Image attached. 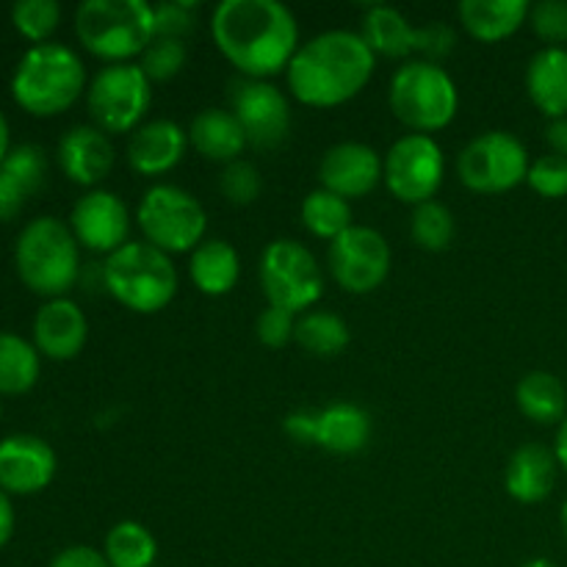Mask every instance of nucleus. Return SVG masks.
<instances>
[{"mask_svg": "<svg viewBox=\"0 0 567 567\" xmlns=\"http://www.w3.org/2000/svg\"><path fill=\"white\" fill-rule=\"evenodd\" d=\"M210 37L241 78L269 81L288 70L299 50V22L277 0H221L210 14Z\"/></svg>", "mask_w": 567, "mask_h": 567, "instance_id": "obj_1", "label": "nucleus"}, {"mask_svg": "<svg viewBox=\"0 0 567 567\" xmlns=\"http://www.w3.org/2000/svg\"><path fill=\"white\" fill-rule=\"evenodd\" d=\"M374 66L377 55L363 37L336 28L299 44L286 78L299 103L310 109H336L369 86Z\"/></svg>", "mask_w": 567, "mask_h": 567, "instance_id": "obj_2", "label": "nucleus"}, {"mask_svg": "<svg viewBox=\"0 0 567 567\" xmlns=\"http://www.w3.org/2000/svg\"><path fill=\"white\" fill-rule=\"evenodd\" d=\"M86 89V66L81 55L61 42L28 48L11 75V97L33 116L64 114Z\"/></svg>", "mask_w": 567, "mask_h": 567, "instance_id": "obj_3", "label": "nucleus"}, {"mask_svg": "<svg viewBox=\"0 0 567 567\" xmlns=\"http://www.w3.org/2000/svg\"><path fill=\"white\" fill-rule=\"evenodd\" d=\"M14 266L28 291L44 299H61L81 275V244L66 221L37 216L17 236Z\"/></svg>", "mask_w": 567, "mask_h": 567, "instance_id": "obj_4", "label": "nucleus"}, {"mask_svg": "<svg viewBox=\"0 0 567 567\" xmlns=\"http://www.w3.org/2000/svg\"><path fill=\"white\" fill-rule=\"evenodd\" d=\"M75 37L109 64H131L155 42V11L147 0H83L75 9Z\"/></svg>", "mask_w": 567, "mask_h": 567, "instance_id": "obj_5", "label": "nucleus"}, {"mask_svg": "<svg viewBox=\"0 0 567 567\" xmlns=\"http://www.w3.org/2000/svg\"><path fill=\"white\" fill-rule=\"evenodd\" d=\"M105 291L133 313H158L177 297V269L172 255L147 241H127L103 264Z\"/></svg>", "mask_w": 567, "mask_h": 567, "instance_id": "obj_6", "label": "nucleus"}, {"mask_svg": "<svg viewBox=\"0 0 567 567\" xmlns=\"http://www.w3.org/2000/svg\"><path fill=\"white\" fill-rule=\"evenodd\" d=\"M391 111L413 133L443 131L454 122L460 109V92L454 78L432 61H404L391 78Z\"/></svg>", "mask_w": 567, "mask_h": 567, "instance_id": "obj_7", "label": "nucleus"}, {"mask_svg": "<svg viewBox=\"0 0 567 567\" xmlns=\"http://www.w3.org/2000/svg\"><path fill=\"white\" fill-rule=\"evenodd\" d=\"M136 225L144 241L166 255L194 252L205 241L208 216L192 192L172 183L147 188L136 208Z\"/></svg>", "mask_w": 567, "mask_h": 567, "instance_id": "obj_8", "label": "nucleus"}, {"mask_svg": "<svg viewBox=\"0 0 567 567\" xmlns=\"http://www.w3.org/2000/svg\"><path fill=\"white\" fill-rule=\"evenodd\" d=\"M260 288L271 308L302 316L324 293V271L302 241L277 238L260 255Z\"/></svg>", "mask_w": 567, "mask_h": 567, "instance_id": "obj_9", "label": "nucleus"}, {"mask_svg": "<svg viewBox=\"0 0 567 567\" xmlns=\"http://www.w3.org/2000/svg\"><path fill=\"white\" fill-rule=\"evenodd\" d=\"M153 103V81L138 64H105L86 89V109L103 133H133Z\"/></svg>", "mask_w": 567, "mask_h": 567, "instance_id": "obj_10", "label": "nucleus"}, {"mask_svg": "<svg viewBox=\"0 0 567 567\" xmlns=\"http://www.w3.org/2000/svg\"><path fill=\"white\" fill-rule=\"evenodd\" d=\"M529 153L524 142L507 131H487L471 138L457 155V175L476 194H504L529 175Z\"/></svg>", "mask_w": 567, "mask_h": 567, "instance_id": "obj_11", "label": "nucleus"}, {"mask_svg": "<svg viewBox=\"0 0 567 567\" xmlns=\"http://www.w3.org/2000/svg\"><path fill=\"white\" fill-rule=\"evenodd\" d=\"M443 177H446L443 147L424 133H408L396 138L382 158V183L393 197L413 208L435 199Z\"/></svg>", "mask_w": 567, "mask_h": 567, "instance_id": "obj_12", "label": "nucleus"}, {"mask_svg": "<svg viewBox=\"0 0 567 567\" xmlns=\"http://www.w3.org/2000/svg\"><path fill=\"white\" fill-rule=\"evenodd\" d=\"M327 266L343 291L363 297L377 291L391 275V247L374 227L354 225L330 244Z\"/></svg>", "mask_w": 567, "mask_h": 567, "instance_id": "obj_13", "label": "nucleus"}, {"mask_svg": "<svg viewBox=\"0 0 567 567\" xmlns=\"http://www.w3.org/2000/svg\"><path fill=\"white\" fill-rule=\"evenodd\" d=\"M230 111L244 127L247 144L275 150L291 131V103L271 81L238 78L230 86Z\"/></svg>", "mask_w": 567, "mask_h": 567, "instance_id": "obj_14", "label": "nucleus"}, {"mask_svg": "<svg viewBox=\"0 0 567 567\" xmlns=\"http://www.w3.org/2000/svg\"><path fill=\"white\" fill-rule=\"evenodd\" d=\"M70 230L81 247L109 258L131 241V210L120 194L92 188L72 205Z\"/></svg>", "mask_w": 567, "mask_h": 567, "instance_id": "obj_15", "label": "nucleus"}, {"mask_svg": "<svg viewBox=\"0 0 567 567\" xmlns=\"http://www.w3.org/2000/svg\"><path fill=\"white\" fill-rule=\"evenodd\" d=\"M59 457L44 437L9 435L0 441V487L9 496H33L55 480Z\"/></svg>", "mask_w": 567, "mask_h": 567, "instance_id": "obj_16", "label": "nucleus"}, {"mask_svg": "<svg viewBox=\"0 0 567 567\" xmlns=\"http://www.w3.org/2000/svg\"><path fill=\"white\" fill-rule=\"evenodd\" d=\"M321 188L343 199H360L382 183V158L363 142H341L319 164Z\"/></svg>", "mask_w": 567, "mask_h": 567, "instance_id": "obj_17", "label": "nucleus"}, {"mask_svg": "<svg viewBox=\"0 0 567 567\" xmlns=\"http://www.w3.org/2000/svg\"><path fill=\"white\" fill-rule=\"evenodd\" d=\"M89 341V319L70 297L48 299L33 316V347L50 360H75Z\"/></svg>", "mask_w": 567, "mask_h": 567, "instance_id": "obj_18", "label": "nucleus"}, {"mask_svg": "<svg viewBox=\"0 0 567 567\" xmlns=\"http://www.w3.org/2000/svg\"><path fill=\"white\" fill-rule=\"evenodd\" d=\"M61 172L78 186H97L114 169V144L109 133L94 125H75L61 136L59 150H55Z\"/></svg>", "mask_w": 567, "mask_h": 567, "instance_id": "obj_19", "label": "nucleus"}, {"mask_svg": "<svg viewBox=\"0 0 567 567\" xmlns=\"http://www.w3.org/2000/svg\"><path fill=\"white\" fill-rule=\"evenodd\" d=\"M188 150V131L172 120H150L131 133L125 155L133 172L161 177L175 169Z\"/></svg>", "mask_w": 567, "mask_h": 567, "instance_id": "obj_20", "label": "nucleus"}, {"mask_svg": "<svg viewBox=\"0 0 567 567\" xmlns=\"http://www.w3.org/2000/svg\"><path fill=\"white\" fill-rule=\"evenodd\" d=\"M48 155L39 144H17L0 164V221L20 216L25 199L44 186Z\"/></svg>", "mask_w": 567, "mask_h": 567, "instance_id": "obj_21", "label": "nucleus"}, {"mask_svg": "<svg viewBox=\"0 0 567 567\" xmlns=\"http://www.w3.org/2000/svg\"><path fill=\"white\" fill-rule=\"evenodd\" d=\"M557 457L551 449L540 443H526L509 457L507 471H504V487L509 498L518 504H540L551 496L557 485Z\"/></svg>", "mask_w": 567, "mask_h": 567, "instance_id": "obj_22", "label": "nucleus"}, {"mask_svg": "<svg viewBox=\"0 0 567 567\" xmlns=\"http://www.w3.org/2000/svg\"><path fill=\"white\" fill-rule=\"evenodd\" d=\"M188 147L197 150L205 161L227 166L241 158L247 136L233 111L205 109L188 125Z\"/></svg>", "mask_w": 567, "mask_h": 567, "instance_id": "obj_23", "label": "nucleus"}, {"mask_svg": "<svg viewBox=\"0 0 567 567\" xmlns=\"http://www.w3.org/2000/svg\"><path fill=\"white\" fill-rule=\"evenodd\" d=\"M529 9L526 0H463L457 17L476 42L493 44L513 37L529 20Z\"/></svg>", "mask_w": 567, "mask_h": 567, "instance_id": "obj_24", "label": "nucleus"}, {"mask_svg": "<svg viewBox=\"0 0 567 567\" xmlns=\"http://www.w3.org/2000/svg\"><path fill=\"white\" fill-rule=\"evenodd\" d=\"M371 415L352 402H336L319 410V430H316V446L330 454H358L371 441Z\"/></svg>", "mask_w": 567, "mask_h": 567, "instance_id": "obj_25", "label": "nucleus"}, {"mask_svg": "<svg viewBox=\"0 0 567 567\" xmlns=\"http://www.w3.org/2000/svg\"><path fill=\"white\" fill-rule=\"evenodd\" d=\"M526 92L532 103L551 120L567 116V50L546 48L526 66Z\"/></svg>", "mask_w": 567, "mask_h": 567, "instance_id": "obj_26", "label": "nucleus"}, {"mask_svg": "<svg viewBox=\"0 0 567 567\" xmlns=\"http://www.w3.org/2000/svg\"><path fill=\"white\" fill-rule=\"evenodd\" d=\"M188 277L205 297H225L238 286L241 258L225 238H208L188 258Z\"/></svg>", "mask_w": 567, "mask_h": 567, "instance_id": "obj_27", "label": "nucleus"}, {"mask_svg": "<svg viewBox=\"0 0 567 567\" xmlns=\"http://www.w3.org/2000/svg\"><path fill=\"white\" fill-rule=\"evenodd\" d=\"M360 37L374 55L408 59L410 53H415V25L393 6H369Z\"/></svg>", "mask_w": 567, "mask_h": 567, "instance_id": "obj_28", "label": "nucleus"}, {"mask_svg": "<svg viewBox=\"0 0 567 567\" xmlns=\"http://www.w3.org/2000/svg\"><path fill=\"white\" fill-rule=\"evenodd\" d=\"M515 402L520 413L535 424L551 426L567 419V391L551 371H529L515 388Z\"/></svg>", "mask_w": 567, "mask_h": 567, "instance_id": "obj_29", "label": "nucleus"}, {"mask_svg": "<svg viewBox=\"0 0 567 567\" xmlns=\"http://www.w3.org/2000/svg\"><path fill=\"white\" fill-rule=\"evenodd\" d=\"M42 354L17 332H0V393L22 396L39 382Z\"/></svg>", "mask_w": 567, "mask_h": 567, "instance_id": "obj_30", "label": "nucleus"}, {"mask_svg": "<svg viewBox=\"0 0 567 567\" xmlns=\"http://www.w3.org/2000/svg\"><path fill=\"white\" fill-rule=\"evenodd\" d=\"M299 216H302V225L310 236L324 238V241L330 244L354 227V216H352V205H349V199L338 197V194L327 192V188H316V192H310L308 197L302 199Z\"/></svg>", "mask_w": 567, "mask_h": 567, "instance_id": "obj_31", "label": "nucleus"}, {"mask_svg": "<svg viewBox=\"0 0 567 567\" xmlns=\"http://www.w3.org/2000/svg\"><path fill=\"white\" fill-rule=\"evenodd\" d=\"M293 341L313 358H336L352 341L349 324L330 310H308L297 319V336Z\"/></svg>", "mask_w": 567, "mask_h": 567, "instance_id": "obj_32", "label": "nucleus"}, {"mask_svg": "<svg viewBox=\"0 0 567 567\" xmlns=\"http://www.w3.org/2000/svg\"><path fill=\"white\" fill-rule=\"evenodd\" d=\"M103 554L111 567H153L158 557V543L153 532L138 520H122L105 535Z\"/></svg>", "mask_w": 567, "mask_h": 567, "instance_id": "obj_33", "label": "nucleus"}, {"mask_svg": "<svg viewBox=\"0 0 567 567\" xmlns=\"http://www.w3.org/2000/svg\"><path fill=\"white\" fill-rule=\"evenodd\" d=\"M410 236L426 252H446L457 236V221L454 214L437 199L424 205H415L410 216Z\"/></svg>", "mask_w": 567, "mask_h": 567, "instance_id": "obj_34", "label": "nucleus"}, {"mask_svg": "<svg viewBox=\"0 0 567 567\" xmlns=\"http://www.w3.org/2000/svg\"><path fill=\"white\" fill-rule=\"evenodd\" d=\"M11 22H14L17 33L25 37L28 42L44 44L59 28L61 6L55 0H17L11 6Z\"/></svg>", "mask_w": 567, "mask_h": 567, "instance_id": "obj_35", "label": "nucleus"}, {"mask_svg": "<svg viewBox=\"0 0 567 567\" xmlns=\"http://www.w3.org/2000/svg\"><path fill=\"white\" fill-rule=\"evenodd\" d=\"M186 44H183L181 39L155 37V42L150 44L142 53V59H138V66H142L144 75L153 83H164L172 81L175 75H181L183 66H186Z\"/></svg>", "mask_w": 567, "mask_h": 567, "instance_id": "obj_36", "label": "nucleus"}, {"mask_svg": "<svg viewBox=\"0 0 567 567\" xmlns=\"http://www.w3.org/2000/svg\"><path fill=\"white\" fill-rule=\"evenodd\" d=\"M219 192L230 205H252L264 192V177L252 161H233L221 169Z\"/></svg>", "mask_w": 567, "mask_h": 567, "instance_id": "obj_37", "label": "nucleus"}, {"mask_svg": "<svg viewBox=\"0 0 567 567\" xmlns=\"http://www.w3.org/2000/svg\"><path fill=\"white\" fill-rule=\"evenodd\" d=\"M526 183L532 186V192L546 199L567 197V158H559L554 153L540 155L537 161H532Z\"/></svg>", "mask_w": 567, "mask_h": 567, "instance_id": "obj_38", "label": "nucleus"}, {"mask_svg": "<svg viewBox=\"0 0 567 567\" xmlns=\"http://www.w3.org/2000/svg\"><path fill=\"white\" fill-rule=\"evenodd\" d=\"M529 22L548 48H559L567 42V0H540L529 9Z\"/></svg>", "mask_w": 567, "mask_h": 567, "instance_id": "obj_39", "label": "nucleus"}, {"mask_svg": "<svg viewBox=\"0 0 567 567\" xmlns=\"http://www.w3.org/2000/svg\"><path fill=\"white\" fill-rule=\"evenodd\" d=\"M155 11V37L181 39L197 22V3L192 0H166V3L153 6Z\"/></svg>", "mask_w": 567, "mask_h": 567, "instance_id": "obj_40", "label": "nucleus"}, {"mask_svg": "<svg viewBox=\"0 0 567 567\" xmlns=\"http://www.w3.org/2000/svg\"><path fill=\"white\" fill-rule=\"evenodd\" d=\"M297 319L299 316L280 308H271L269 305V308L258 316V321H255V336H258V341L264 343V347L282 349L293 341V336H297Z\"/></svg>", "mask_w": 567, "mask_h": 567, "instance_id": "obj_41", "label": "nucleus"}, {"mask_svg": "<svg viewBox=\"0 0 567 567\" xmlns=\"http://www.w3.org/2000/svg\"><path fill=\"white\" fill-rule=\"evenodd\" d=\"M454 44H457V33L446 22H426V25L415 28V53L424 55V61L437 64L452 53Z\"/></svg>", "mask_w": 567, "mask_h": 567, "instance_id": "obj_42", "label": "nucleus"}, {"mask_svg": "<svg viewBox=\"0 0 567 567\" xmlns=\"http://www.w3.org/2000/svg\"><path fill=\"white\" fill-rule=\"evenodd\" d=\"M282 430L299 446H316V430H319V413L310 410H297L282 421Z\"/></svg>", "mask_w": 567, "mask_h": 567, "instance_id": "obj_43", "label": "nucleus"}, {"mask_svg": "<svg viewBox=\"0 0 567 567\" xmlns=\"http://www.w3.org/2000/svg\"><path fill=\"white\" fill-rule=\"evenodd\" d=\"M50 567H111L103 551L92 546H70L61 548L53 557Z\"/></svg>", "mask_w": 567, "mask_h": 567, "instance_id": "obj_44", "label": "nucleus"}, {"mask_svg": "<svg viewBox=\"0 0 567 567\" xmlns=\"http://www.w3.org/2000/svg\"><path fill=\"white\" fill-rule=\"evenodd\" d=\"M14 507H11V498L9 493L0 487V548L6 546V543L11 540V535H14Z\"/></svg>", "mask_w": 567, "mask_h": 567, "instance_id": "obj_45", "label": "nucleus"}, {"mask_svg": "<svg viewBox=\"0 0 567 567\" xmlns=\"http://www.w3.org/2000/svg\"><path fill=\"white\" fill-rule=\"evenodd\" d=\"M546 142L551 144L554 155H559V158H567V116H563V120L548 122Z\"/></svg>", "mask_w": 567, "mask_h": 567, "instance_id": "obj_46", "label": "nucleus"}, {"mask_svg": "<svg viewBox=\"0 0 567 567\" xmlns=\"http://www.w3.org/2000/svg\"><path fill=\"white\" fill-rule=\"evenodd\" d=\"M554 457H557V463L567 471V419L563 421V424H559V430H557V443H554Z\"/></svg>", "mask_w": 567, "mask_h": 567, "instance_id": "obj_47", "label": "nucleus"}, {"mask_svg": "<svg viewBox=\"0 0 567 567\" xmlns=\"http://www.w3.org/2000/svg\"><path fill=\"white\" fill-rule=\"evenodd\" d=\"M11 153V131H9V120L6 114L0 111V164H3L6 155Z\"/></svg>", "mask_w": 567, "mask_h": 567, "instance_id": "obj_48", "label": "nucleus"}, {"mask_svg": "<svg viewBox=\"0 0 567 567\" xmlns=\"http://www.w3.org/2000/svg\"><path fill=\"white\" fill-rule=\"evenodd\" d=\"M524 567H557L551 563V559H529Z\"/></svg>", "mask_w": 567, "mask_h": 567, "instance_id": "obj_49", "label": "nucleus"}, {"mask_svg": "<svg viewBox=\"0 0 567 567\" xmlns=\"http://www.w3.org/2000/svg\"><path fill=\"white\" fill-rule=\"evenodd\" d=\"M559 520H563V532H565V537H567V502L563 504V513H559Z\"/></svg>", "mask_w": 567, "mask_h": 567, "instance_id": "obj_50", "label": "nucleus"}, {"mask_svg": "<svg viewBox=\"0 0 567 567\" xmlns=\"http://www.w3.org/2000/svg\"><path fill=\"white\" fill-rule=\"evenodd\" d=\"M0 413H3V408H0Z\"/></svg>", "mask_w": 567, "mask_h": 567, "instance_id": "obj_51", "label": "nucleus"}]
</instances>
